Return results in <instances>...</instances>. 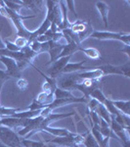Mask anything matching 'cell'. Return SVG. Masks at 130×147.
<instances>
[{
    "mask_svg": "<svg viewBox=\"0 0 130 147\" xmlns=\"http://www.w3.org/2000/svg\"><path fill=\"white\" fill-rule=\"evenodd\" d=\"M37 54L30 49L29 46H25L20 51H9L6 48L0 49V56H5L12 58L16 61L19 69L21 71L25 69L28 66H31V60Z\"/></svg>",
    "mask_w": 130,
    "mask_h": 147,
    "instance_id": "1",
    "label": "cell"
},
{
    "mask_svg": "<svg viewBox=\"0 0 130 147\" xmlns=\"http://www.w3.org/2000/svg\"><path fill=\"white\" fill-rule=\"evenodd\" d=\"M0 141L8 147H23L22 138L17 131L4 125H0Z\"/></svg>",
    "mask_w": 130,
    "mask_h": 147,
    "instance_id": "2",
    "label": "cell"
},
{
    "mask_svg": "<svg viewBox=\"0 0 130 147\" xmlns=\"http://www.w3.org/2000/svg\"><path fill=\"white\" fill-rule=\"evenodd\" d=\"M57 87L64 90L70 91L74 90V87L81 79L78 77V73H70V74H63L60 75L56 79Z\"/></svg>",
    "mask_w": 130,
    "mask_h": 147,
    "instance_id": "3",
    "label": "cell"
},
{
    "mask_svg": "<svg viewBox=\"0 0 130 147\" xmlns=\"http://www.w3.org/2000/svg\"><path fill=\"white\" fill-rule=\"evenodd\" d=\"M84 137L78 134L70 132L66 136H56L53 139L46 140V143H54L62 147H74L75 144H82Z\"/></svg>",
    "mask_w": 130,
    "mask_h": 147,
    "instance_id": "4",
    "label": "cell"
},
{
    "mask_svg": "<svg viewBox=\"0 0 130 147\" xmlns=\"http://www.w3.org/2000/svg\"><path fill=\"white\" fill-rule=\"evenodd\" d=\"M47 5V15L46 20H48L51 24H54L57 27L62 24V12H61L60 6L58 1H46Z\"/></svg>",
    "mask_w": 130,
    "mask_h": 147,
    "instance_id": "5",
    "label": "cell"
},
{
    "mask_svg": "<svg viewBox=\"0 0 130 147\" xmlns=\"http://www.w3.org/2000/svg\"><path fill=\"white\" fill-rule=\"evenodd\" d=\"M90 37H94L99 40L104 39H117L122 41L125 45H130V34H120V32H99L94 30L90 35Z\"/></svg>",
    "mask_w": 130,
    "mask_h": 147,
    "instance_id": "6",
    "label": "cell"
},
{
    "mask_svg": "<svg viewBox=\"0 0 130 147\" xmlns=\"http://www.w3.org/2000/svg\"><path fill=\"white\" fill-rule=\"evenodd\" d=\"M100 71H102L104 76L107 75H122L126 78H129V72H130V62H127L126 64L122 66H113L110 64L107 65H102L97 67Z\"/></svg>",
    "mask_w": 130,
    "mask_h": 147,
    "instance_id": "7",
    "label": "cell"
},
{
    "mask_svg": "<svg viewBox=\"0 0 130 147\" xmlns=\"http://www.w3.org/2000/svg\"><path fill=\"white\" fill-rule=\"evenodd\" d=\"M101 80H81L80 82L75 85L74 89L81 91L84 94V97L87 99L90 98L92 91L95 90L96 88H100Z\"/></svg>",
    "mask_w": 130,
    "mask_h": 147,
    "instance_id": "8",
    "label": "cell"
},
{
    "mask_svg": "<svg viewBox=\"0 0 130 147\" xmlns=\"http://www.w3.org/2000/svg\"><path fill=\"white\" fill-rule=\"evenodd\" d=\"M0 61L5 65L6 67V73L11 79H21L22 78V71L19 69L17 63L14 59L9 58L5 56H0Z\"/></svg>",
    "mask_w": 130,
    "mask_h": 147,
    "instance_id": "9",
    "label": "cell"
},
{
    "mask_svg": "<svg viewBox=\"0 0 130 147\" xmlns=\"http://www.w3.org/2000/svg\"><path fill=\"white\" fill-rule=\"evenodd\" d=\"M70 59V56H66V57H62V58H59L58 60H56L54 63H52L51 67L47 71L48 77L52 78V79H57V78L62 74L63 69L65 68V66L68 63Z\"/></svg>",
    "mask_w": 130,
    "mask_h": 147,
    "instance_id": "10",
    "label": "cell"
},
{
    "mask_svg": "<svg viewBox=\"0 0 130 147\" xmlns=\"http://www.w3.org/2000/svg\"><path fill=\"white\" fill-rule=\"evenodd\" d=\"M29 123V119H18V118H13V117H5L0 119V125H4L9 129H14L15 131H17L18 127H27Z\"/></svg>",
    "mask_w": 130,
    "mask_h": 147,
    "instance_id": "11",
    "label": "cell"
},
{
    "mask_svg": "<svg viewBox=\"0 0 130 147\" xmlns=\"http://www.w3.org/2000/svg\"><path fill=\"white\" fill-rule=\"evenodd\" d=\"M89 99L85 98V97H70V98H63V99H54L53 101L47 106V108H49L51 110V112L54 109L61 107V106L67 105V104L70 103H88Z\"/></svg>",
    "mask_w": 130,
    "mask_h": 147,
    "instance_id": "12",
    "label": "cell"
},
{
    "mask_svg": "<svg viewBox=\"0 0 130 147\" xmlns=\"http://www.w3.org/2000/svg\"><path fill=\"white\" fill-rule=\"evenodd\" d=\"M63 44H60L59 42H54L51 40V45H50V49H49V55H50V61L48 63L45 64V66L50 65V64L54 63L56 60H58L59 55L63 50Z\"/></svg>",
    "mask_w": 130,
    "mask_h": 147,
    "instance_id": "13",
    "label": "cell"
},
{
    "mask_svg": "<svg viewBox=\"0 0 130 147\" xmlns=\"http://www.w3.org/2000/svg\"><path fill=\"white\" fill-rule=\"evenodd\" d=\"M86 62V61H81V62H78V63H68L67 65L65 66V68L63 69L62 71V74H70V73H79L80 71H87V69L89 68H86L83 66V64ZM90 70V69H89Z\"/></svg>",
    "mask_w": 130,
    "mask_h": 147,
    "instance_id": "14",
    "label": "cell"
},
{
    "mask_svg": "<svg viewBox=\"0 0 130 147\" xmlns=\"http://www.w3.org/2000/svg\"><path fill=\"white\" fill-rule=\"evenodd\" d=\"M59 4L61 5L60 9H61V12H62V24L58 27V30H59V32H62V30H66V28H70L72 24H70V22H68V8H67V6L65 5V1H60Z\"/></svg>",
    "mask_w": 130,
    "mask_h": 147,
    "instance_id": "15",
    "label": "cell"
},
{
    "mask_svg": "<svg viewBox=\"0 0 130 147\" xmlns=\"http://www.w3.org/2000/svg\"><path fill=\"white\" fill-rule=\"evenodd\" d=\"M96 8L97 10L99 11V13L101 14L103 19L104 25H105V28H109V23H108V13L109 10H110V7L107 3H105L104 1H97L96 2Z\"/></svg>",
    "mask_w": 130,
    "mask_h": 147,
    "instance_id": "16",
    "label": "cell"
},
{
    "mask_svg": "<svg viewBox=\"0 0 130 147\" xmlns=\"http://www.w3.org/2000/svg\"><path fill=\"white\" fill-rule=\"evenodd\" d=\"M80 48H81V46L76 44L75 42L74 41L70 42V43L64 45L63 50L60 53V55H59V58H62V57H66V56H72V53H74L75 51H79Z\"/></svg>",
    "mask_w": 130,
    "mask_h": 147,
    "instance_id": "17",
    "label": "cell"
},
{
    "mask_svg": "<svg viewBox=\"0 0 130 147\" xmlns=\"http://www.w3.org/2000/svg\"><path fill=\"white\" fill-rule=\"evenodd\" d=\"M113 105L115 106L120 113L124 114L126 116H130V101H115L112 100Z\"/></svg>",
    "mask_w": 130,
    "mask_h": 147,
    "instance_id": "18",
    "label": "cell"
},
{
    "mask_svg": "<svg viewBox=\"0 0 130 147\" xmlns=\"http://www.w3.org/2000/svg\"><path fill=\"white\" fill-rule=\"evenodd\" d=\"M18 4L22 5V7H25V8H28V9H32L35 13L39 11V9L41 7V4H42V1H35V0H22V1H17Z\"/></svg>",
    "mask_w": 130,
    "mask_h": 147,
    "instance_id": "19",
    "label": "cell"
},
{
    "mask_svg": "<svg viewBox=\"0 0 130 147\" xmlns=\"http://www.w3.org/2000/svg\"><path fill=\"white\" fill-rule=\"evenodd\" d=\"M40 111L41 110H36V111L27 110V111H23V112H17V113H14L11 117L18 118V119H32V118L39 116Z\"/></svg>",
    "mask_w": 130,
    "mask_h": 147,
    "instance_id": "20",
    "label": "cell"
},
{
    "mask_svg": "<svg viewBox=\"0 0 130 147\" xmlns=\"http://www.w3.org/2000/svg\"><path fill=\"white\" fill-rule=\"evenodd\" d=\"M95 112L98 114V116L101 119L105 120L109 125L111 124V114L109 113V111L106 109V107L103 104L99 103V105L97 106V108L95 109Z\"/></svg>",
    "mask_w": 130,
    "mask_h": 147,
    "instance_id": "21",
    "label": "cell"
},
{
    "mask_svg": "<svg viewBox=\"0 0 130 147\" xmlns=\"http://www.w3.org/2000/svg\"><path fill=\"white\" fill-rule=\"evenodd\" d=\"M43 131H46V132H48V134H53L54 136H66L70 134V130H68L66 129H56V127H44Z\"/></svg>",
    "mask_w": 130,
    "mask_h": 147,
    "instance_id": "22",
    "label": "cell"
},
{
    "mask_svg": "<svg viewBox=\"0 0 130 147\" xmlns=\"http://www.w3.org/2000/svg\"><path fill=\"white\" fill-rule=\"evenodd\" d=\"M23 147H47V144L43 141L31 140L28 138H22Z\"/></svg>",
    "mask_w": 130,
    "mask_h": 147,
    "instance_id": "23",
    "label": "cell"
},
{
    "mask_svg": "<svg viewBox=\"0 0 130 147\" xmlns=\"http://www.w3.org/2000/svg\"><path fill=\"white\" fill-rule=\"evenodd\" d=\"M79 51H82L89 59L92 60H97L100 58V52L96 48H82L81 47Z\"/></svg>",
    "mask_w": 130,
    "mask_h": 147,
    "instance_id": "24",
    "label": "cell"
},
{
    "mask_svg": "<svg viewBox=\"0 0 130 147\" xmlns=\"http://www.w3.org/2000/svg\"><path fill=\"white\" fill-rule=\"evenodd\" d=\"M70 97H74L70 91L64 90L59 87H57L54 91V99H63V98H70Z\"/></svg>",
    "mask_w": 130,
    "mask_h": 147,
    "instance_id": "25",
    "label": "cell"
},
{
    "mask_svg": "<svg viewBox=\"0 0 130 147\" xmlns=\"http://www.w3.org/2000/svg\"><path fill=\"white\" fill-rule=\"evenodd\" d=\"M82 144L84 145V147H100L98 142L96 141V139L94 138V136H92V134H90V132H88L86 137H84Z\"/></svg>",
    "mask_w": 130,
    "mask_h": 147,
    "instance_id": "26",
    "label": "cell"
},
{
    "mask_svg": "<svg viewBox=\"0 0 130 147\" xmlns=\"http://www.w3.org/2000/svg\"><path fill=\"white\" fill-rule=\"evenodd\" d=\"M90 98H94V99H96L100 104H104V102H105L107 97L105 96V94L103 93L100 88H96L95 90L92 91Z\"/></svg>",
    "mask_w": 130,
    "mask_h": 147,
    "instance_id": "27",
    "label": "cell"
},
{
    "mask_svg": "<svg viewBox=\"0 0 130 147\" xmlns=\"http://www.w3.org/2000/svg\"><path fill=\"white\" fill-rule=\"evenodd\" d=\"M50 27H51V23L45 19V20L43 21V23L41 24V26H40L36 30H34V32L36 34L37 37H38V36H40V35H43L44 34H45L47 30L50 28Z\"/></svg>",
    "mask_w": 130,
    "mask_h": 147,
    "instance_id": "28",
    "label": "cell"
},
{
    "mask_svg": "<svg viewBox=\"0 0 130 147\" xmlns=\"http://www.w3.org/2000/svg\"><path fill=\"white\" fill-rule=\"evenodd\" d=\"M94 32V30H93V28H92V26H91L90 22H89L88 26H87V28H85V30H83V32H80V34H77V36H78L79 41L81 42L82 40H84L85 38H87V37H90V35L92 34V32Z\"/></svg>",
    "mask_w": 130,
    "mask_h": 147,
    "instance_id": "29",
    "label": "cell"
},
{
    "mask_svg": "<svg viewBox=\"0 0 130 147\" xmlns=\"http://www.w3.org/2000/svg\"><path fill=\"white\" fill-rule=\"evenodd\" d=\"M4 4H5V6L7 7L8 9H10V10L16 12V13L19 14V12H20L21 9L23 8L22 5H20V4H18L16 1H8V0H6V1H3Z\"/></svg>",
    "mask_w": 130,
    "mask_h": 147,
    "instance_id": "30",
    "label": "cell"
},
{
    "mask_svg": "<svg viewBox=\"0 0 130 147\" xmlns=\"http://www.w3.org/2000/svg\"><path fill=\"white\" fill-rule=\"evenodd\" d=\"M87 114L89 116V119H90V122L92 123V125H100V117L98 116L95 111H89L87 109Z\"/></svg>",
    "mask_w": 130,
    "mask_h": 147,
    "instance_id": "31",
    "label": "cell"
},
{
    "mask_svg": "<svg viewBox=\"0 0 130 147\" xmlns=\"http://www.w3.org/2000/svg\"><path fill=\"white\" fill-rule=\"evenodd\" d=\"M43 108H45V106H44L43 104L39 103V102L34 98V100H32L31 104H30V105L27 107V110L36 111V110H41V109H43Z\"/></svg>",
    "mask_w": 130,
    "mask_h": 147,
    "instance_id": "32",
    "label": "cell"
},
{
    "mask_svg": "<svg viewBox=\"0 0 130 147\" xmlns=\"http://www.w3.org/2000/svg\"><path fill=\"white\" fill-rule=\"evenodd\" d=\"M14 44H15L17 47H19L21 50L22 48H23L25 46L27 45V40L25 38H23V37H17V39H16L15 42H14Z\"/></svg>",
    "mask_w": 130,
    "mask_h": 147,
    "instance_id": "33",
    "label": "cell"
},
{
    "mask_svg": "<svg viewBox=\"0 0 130 147\" xmlns=\"http://www.w3.org/2000/svg\"><path fill=\"white\" fill-rule=\"evenodd\" d=\"M17 85H18V87L21 89V90L25 91V90H27V87H28V82H27V80L22 79V78H21V79L18 80Z\"/></svg>",
    "mask_w": 130,
    "mask_h": 147,
    "instance_id": "34",
    "label": "cell"
},
{
    "mask_svg": "<svg viewBox=\"0 0 130 147\" xmlns=\"http://www.w3.org/2000/svg\"><path fill=\"white\" fill-rule=\"evenodd\" d=\"M88 110L89 111H95V109L97 108V106L99 105V102L94 98H89L88 100Z\"/></svg>",
    "mask_w": 130,
    "mask_h": 147,
    "instance_id": "35",
    "label": "cell"
},
{
    "mask_svg": "<svg viewBox=\"0 0 130 147\" xmlns=\"http://www.w3.org/2000/svg\"><path fill=\"white\" fill-rule=\"evenodd\" d=\"M5 41V44H6V49L7 50H9V51H20V48L19 47H17L15 45V44L13 43V42H11V41H9V40H7L5 39L4 40Z\"/></svg>",
    "mask_w": 130,
    "mask_h": 147,
    "instance_id": "36",
    "label": "cell"
},
{
    "mask_svg": "<svg viewBox=\"0 0 130 147\" xmlns=\"http://www.w3.org/2000/svg\"><path fill=\"white\" fill-rule=\"evenodd\" d=\"M66 3H67V5H68V10H70L72 14H74V16L75 17V19H77L76 12H75V9H74V2L72 1V0H68V1H66Z\"/></svg>",
    "mask_w": 130,
    "mask_h": 147,
    "instance_id": "37",
    "label": "cell"
},
{
    "mask_svg": "<svg viewBox=\"0 0 130 147\" xmlns=\"http://www.w3.org/2000/svg\"><path fill=\"white\" fill-rule=\"evenodd\" d=\"M11 79L8 75H7L6 71H2L0 70V84H3L4 82H6L7 80Z\"/></svg>",
    "mask_w": 130,
    "mask_h": 147,
    "instance_id": "38",
    "label": "cell"
},
{
    "mask_svg": "<svg viewBox=\"0 0 130 147\" xmlns=\"http://www.w3.org/2000/svg\"><path fill=\"white\" fill-rule=\"evenodd\" d=\"M120 52H125V53L128 55V57H130V45H125L124 48L120 49Z\"/></svg>",
    "mask_w": 130,
    "mask_h": 147,
    "instance_id": "39",
    "label": "cell"
},
{
    "mask_svg": "<svg viewBox=\"0 0 130 147\" xmlns=\"http://www.w3.org/2000/svg\"><path fill=\"white\" fill-rule=\"evenodd\" d=\"M74 147H84L83 144H75Z\"/></svg>",
    "mask_w": 130,
    "mask_h": 147,
    "instance_id": "40",
    "label": "cell"
},
{
    "mask_svg": "<svg viewBox=\"0 0 130 147\" xmlns=\"http://www.w3.org/2000/svg\"><path fill=\"white\" fill-rule=\"evenodd\" d=\"M0 147H8V146H6V145H4L3 143H2L1 141H0Z\"/></svg>",
    "mask_w": 130,
    "mask_h": 147,
    "instance_id": "41",
    "label": "cell"
},
{
    "mask_svg": "<svg viewBox=\"0 0 130 147\" xmlns=\"http://www.w3.org/2000/svg\"><path fill=\"white\" fill-rule=\"evenodd\" d=\"M2 86H3V84H0V92H1V89H2Z\"/></svg>",
    "mask_w": 130,
    "mask_h": 147,
    "instance_id": "42",
    "label": "cell"
},
{
    "mask_svg": "<svg viewBox=\"0 0 130 147\" xmlns=\"http://www.w3.org/2000/svg\"><path fill=\"white\" fill-rule=\"evenodd\" d=\"M47 147H57V146H48V145H47ZM61 147V146H60Z\"/></svg>",
    "mask_w": 130,
    "mask_h": 147,
    "instance_id": "43",
    "label": "cell"
},
{
    "mask_svg": "<svg viewBox=\"0 0 130 147\" xmlns=\"http://www.w3.org/2000/svg\"><path fill=\"white\" fill-rule=\"evenodd\" d=\"M2 48H3V47H2V46H0V49H2Z\"/></svg>",
    "mask_w": 130,
    "mask_h": 147,
    "instance_id": "44",
    "label": "cell"
}]
</instances>
